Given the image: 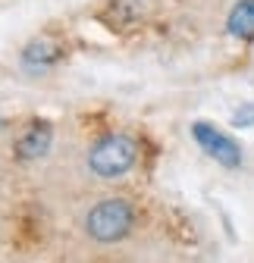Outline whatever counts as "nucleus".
Here are the masks:
<instances>
[{"mask_svg": "<svg viewBox=\"0 0 254 263\" xmlns=\"http://www.w3.org/2000/svg\"><path fill=\"white\" fill-rule=\"evenodd\" d=\"M50 141H53V128L47 122H31L25 132H22V138L16 144L19 151V160H38L50 151Z\"/></svg>", "mask_w": 254, "mask_h": 263, "instance_id": "20e7f679", "label": "nucleus"}, {"mask_svg": "<svg viewBox=\"0 0 254 263\" xmlns=\"http://www.w3.org/2000/svg\"><path fill=\"white\" fill-rule=\"evenodd\" d=\"M192 138L198 141V147H201L210 160L220 163V166H226V170L242 166V147H239V141H235L232 135H226V132H220L216 125H210V122H195V125H192Z\"/></svg>", "mask_w": 254, "mask_h": 263, "instance_id": "7ed1b4c3", "label": "nucleus"}, {"mask_svg": "<svg viewBox=\"0 0 254 263\" xmlns=\"http://www.w3.org/2000/svg\"><path fill=\"white\" fill-rule=\"evenodd\" d=\"M226 31L232 38H254V0H239L226 16Z\"/></svg>", "mask_w": 254, "mask_h": 263, "instance_id": "423d86ee", "label": "nucleus"}, {"mask_svg": "<svg viewBox=\"0 0 254 263\" xmlns=\"http://www.w3.org/2000/svg\"><path fill=\"white\" fill-rule=\"evenodd\" d=\"M135 226V210L129 201L122 197H104L101 204H94L88 219H85V229L94 241H104V245H113L119 238H125Z\"/></svg>", "mask_w": 254, "mask_h": 263, "instance_id": "f03ea898", "label": "nucleus"}, {"mask_svg": "<svg viewBox=\"0 0 254 263\" xmlns=\"http://www.w3.org/2000/svg\"><path fill=\"white\" fill-rule=\"evenodd\" d=\"M138 163V144L129 135H104L88 154V170L98 179H122Z\"/></svg>", "mask_w": 254, "mask_h": 263, "instance_id": "f257e3e1", "label": "nucleus"}, {"mask_svg": "<svg viewBox=\"0 0 254 263\" xmlns=\"http://www.w3.org/2000/svg\"><path fill=\"white\" fill-rule=\"evenodd\" d=\"M60 60V47L47 38H38V41H31L25 50H22V63H25V69L31 72H44L50 69V66Z\"/></svg>", "mask_w": 254, "mask_h": 263, "instance_id": "39448f33", "label": "nucleus"}, {"mask_svg": "<svg viewBox=\"0 0 254 263\" xmlns=\"http://www.w3.org/2000/svg\"><path fill=\"white\" fill-rule=\"evenodd\" d=\"M232 125H235V128H251V125H254V101L242 104V107L232 113Z\"/></svg>", "mask_w": 254, "mask_h": 263, "instance_id": "0eeeda50", "label": "nucleus"}]
</instances>
